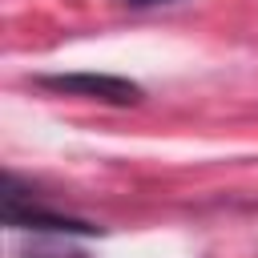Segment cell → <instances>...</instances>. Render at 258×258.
<instances>
[{
	"label": "cell",
	"mask_w": 258,
	"mask_h": 258,
	"mask_svg": "<svg viewBox=\"0 0 258 258\" xmlns=\"http://www.w3.org/2000/svg\"><path fill=\"white\" fill-rule=\"evenodd\" d=\"M20 258H89V254H81V250H73V246H32V250H24Z\"/></svg>",
	"instance_id": "3957f363"
},
{
	"label": "cell",
	"mask_w": 258,
	"mask_h": 258,
	"mask_svg": "<svg viewBox=\"0 0 258 258\" xmlns=\"http://www.w3.org/2000/svg\"><path fill=\"white\" fill-rule=\"evenodd\" d=\"M40 85L52 93L89 97V101H105V105H133L141 97V89L133 81L109 77V73H60V77H40Z\"/></svg>",
	"instance_id": "7a4b0ae2"
},
{
	"label": "cell",
	"mask_w": 258,
	"mask_h": 258,
	"mask_svg": "<svg viewBox=\"0 0 258 258\" xmlns=\"http://www.w3.org/2000/svg\"><path fill=\"white\" fill-rule=\"evenodd\" d=\"M125 4H133V8H153V4H173V0H125Z\"/></svg>",
	"instance_id": "277c9868"
},
{
	"label": "cell",
	"mask_w": 258,
	"mask_h": 258,
	"mask_svg": "<svg viewBox=\"0 0 258 258\" xmlns=\"http://www.w3.org/2000/svg\"><path fill=\"white\" fill-rule=\"evenodd\" d=\"M4 222L12 226V230H40V234H101V226H93V222H81V218H69V214H56V210H44V206H36L24 189H20V181L8 173L4 177Z\"/></svg>",
	"instance_id": "6da1fadb"
}]
</instances>
